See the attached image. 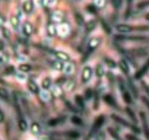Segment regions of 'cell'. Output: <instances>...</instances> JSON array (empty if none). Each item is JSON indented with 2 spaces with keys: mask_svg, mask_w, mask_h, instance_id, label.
Returning a JSON list of instances; mask_svg holds the SVG:
<instances>
[{
  "mask_svg": "<svg viewBox=\"0 0 149 140\" xmlns=\"http://www.w3.org/2000/svg\"><path fill=\"white\" fill-rule=\"evenodd\" d=\"M104 123V115H100L98 118H97V119L94 121V124L91 126V129L88 131V134H87V137L86 138V140H90L92 137H94L97 132H98V130L101 128L103 125Z\"/></svg>",
  "mask_w": 149,
  "mask_h": 140,
  "instance_id": "obj_1",
  "label": "cell"
},
{
  "mask_svg": "<svg viewBox=\"0 0 149 140\" xmlns=\"http://www.w3.org/2000/svg\"><path fill=\"white\" fill-rule=\"evenodd\" d=\"M140 117L142 121V125H143V132H144L145 137H146V139L149 140V125L147 118H146V113L143 112H140Z\"/></svg>",
  "mask_w": 149,
  "mask_h": 140,
  "instance_id": "obj_2",
  "label": "cell"
},
{
  "mask_svg": "<svg viewBox=\"0 0 149 140\" xmlns=\"http://www.w3.org/2000/svg\"><path fill=\"white\" fill-rule=\"evenodd\" d=\"M149 69V58H148L147 61H146L144 64H143V67L136 72V73L134 74V78L136 80H140V78H143L145 75L146 74V72L148 71Z\"/></svg>",
  "mask_w": 149,
  "mask_h": 140,
  "instance_id": "obj_3",
  "label": "cell"
},
{
  "mask_svg": "<svg viewBox=\"0 0 149 140\" xmlns=\"http://www.w3.org/2000/svg\"><path fill=\"white\" fill-rule=\"evenodd\" d=\"M92 75V69L90 67H85L84 68L82 72V81L84 82H86L91 79Z\"/></svg>",
  "mask_w": 149,
  "mask_h": 140,
  "instance_id": "obj_4",
  "label": "cell"
},
{
  "mask_svg": "<svg viewBox=\"0 0 149 140\" xmlns=\"http://www.w3.org/2000/svg\"><path fill=\"white\" fill-rule=\"evenodd\" d=\"M111 118L112 119L114 120L116 122L118 123L121 124V125H124V126L125 127H128V128H131V124H130L128 121H126L125 119H124V118H122L121 117H120L119 115H116V114H112Z\"/></svg>",
  "mask_w": 149,
  "mask_h": 140,
  "instance_id": "obj_5",
  "label": "cell"
},
{
  "mask_svg": "<svg viewBox=\"0 0 149 140\" xmlns=\"http://www.w3.org/2000/svg\"><path fill=\"white\" fill-rule=\"evenodd\" d=\"M70 32V27L67 24H61L57 28V33L61 36H66Z\"/></svg>",
  "mask_w": 149,
  "mask_h": 140,
  "instance_id": "obj_6",
  "label": "cell"
},
{
  "mask_svg": "<svg viewBox=\"0 0 149 140\" xmlns=\"http://www.w3.org/2000/svg\"><path fill=\"white\" fill-rule=\"evenodd\" d=\"M100 42H101V41H100V38H92V39L89 41V42H88V50H89L90 51H93L94 50H95L96 48L100 45Z\"/></svg>",
  "mask_w": 149,
  "mask_h": 140,
  "instance_id": "obj_7",
  "label": "cell"
},
{
  "mask_svg": "<svg viewBox=\"0 0 149 140\" xmlns=\"http://www.w3.org/2000/svg\"><path fill=\"white\" fill-rule=\"evenodd\" d=\"M134 27L127 24H118L116 26V29L121 33H129L134 30Z\"/></svg>",
  "mask_w": 149,
  "mask_h": 140,
  "instance_id": "obj_8",
  "label": "cell"
},
{
  "mask_svg": "<svg viewBox=\"0 0 149 140\" xmlns=\"http://www.w3.org/2000/svg\"><path fill=\"white\" fill-rule=\"evenodd\" d=\"M33 8H34V2L31 0L26 1L23 5V10L26 13H30L31 12H32Z\"/></svg>",
  "mask_w": 149,
  "mask_h": 140,
  "instance_id": "obj_9",
  "label": "cell"
},
{
  "mask_svg": "<svg viewBox=\"0 0 149 140\" xmlns=\"http://www.w3.org/2000/svg\"><path fill=\"white\" fill-rule=\"evenodd\" d=\"M55 55L58 59L61 60L62 61H69L70 59V57L68 54H67L66 53L63 52V51H56L55 53Z\"/></svg>",
  "mask_w": 149,
  "mask_h": 140,
  "instance_id": "obj_10",
  "label": "cell"
},
{
  "mask_svg": "<svg viewBox=\"0 0 149 140\" xmlns=\"http://www.w3.org/2000/svg\"><path fill=\"white\" fill-rule=\"evenodd\" d=\"M23 32L26 36L29 37L33 32V27L30 23L26 22L23 26Z\"/></svg>",
  "mask_w": 149,
  "mask_h": 140,
  "instance_id": "obj_11",
  "label": "cell"
},
{
  "mask_svg": "<svg viewBox=\"0 0 149 140\" xmlns=\"http://www.w3.org/2000/svg\"><path fill=\"white\" fill-rule=\"evenodd\" d=\"M63 134L66 136V137H69L70 139H78L81 137V134L77 131H65Z\"/></svg>",
  "mask_w": 149,
  "mask_h": 140,
  "instance_id": "obj_12",
  "label": "cell"
},
{
  "mask_svg": "<svg viewBox=\"0 0 149 140\" xmlns=\"http://www.w3.org/2000/svg\"><path fill=\"white\" fill-rule=\"evenodd\" d=\"M104 101L107 103L108 105L112 107H116L117 106V104H116V101L115 98L113 97L110 94H106V95L104 96Z\"/></svg>",
  "mask_w": 149,
  "mask_h": 140,
  "instance_id": "obj_13",
  "label": "cell"
},
{
  "mask_svg": "<svg viewBox=\"0 0 149 140\" xmlns=\"http://www.w3.org/2000/svg\"><path fill=\"white\" fill-rule=\"evenodd\" d=\"M118 65H119L121 70L124 74H128L130 72V67L125 60H121L118 63Z\"/></svg>",
  "mask_w": 149,
  "mask_h": 140,
  "instance_id": "obj_14",
  "label": "cell"
},
{
  "mask_svg": "<svg viewBox=\"0 0 149 140\" xmlns=\"http://www.w3.org/2000/svg\"><path fill=\"white\" fill-rule=\"evenodd\" d=\"M125 110H126V112H127V114L128 115V116L130 118V119H131L134 123H138V120H137V117H136V115H135V113L134 112V111H133L130 107H126Z\"/></svg>",
  "mask_w": 149,
  "mask_h": 140,
  "instance_id": "obj_15",
  "label": "cell"
},
{
  "mask_svg": "<svg viewBox=\"0 0 149 140\" xmlns=\"http://www.w3.org/2000/svg\"><path fill=\"white\" fill-rule=\"evenodd\" d=\"M63 17H64V14L61 11H55L53 12L52 15H51L52 20L56 22H60L61 21H62Z\"/></svg>",
  "mask_w": 149,
  "mask_h": 140,
  "instance_id": "obj_16",
  "label": "cell"
},
{
  "mask_svg": "<svg viewBox=\"0 0 149 140\" xmlns=\"http://www.w3.org/2000/svg\"><path fill=\"white\" fill-rule=\"evenodd\" d=\"M107 132H108V134H110V137L113 139L114 140H123L122 138L119 136V134H118L113 128L108 127V128H107Z\"/></svg>",
  "mask_w": 149,
  "mask_h": 140,
  "instance_id": "obj_17",
  "label": "cell"
},
{
  "mask_svg": "<svg viewBox=\"0 0 149 140\" xmlns=\"http://www.w3.org/2000/svg\"><path fill=\"white\" fill-rule=\"evenodd\" d=\"M28 88L29 89V91L31 92H32L33 94H38L40 91L39 88H38V85L34 82V81H29L28 82Z\"/></svg>",
  "mask_w": 149,
  "mask_h": 140,
  "instance_id": "obj_18",
  "label": "cell"
},
{
  "mask_svg": "<svg viewBox=\"0 0 149 140\" xmlns=\"http://www.w3.org/2000/svg\"><path fill=\"white\" fill-rule=\"evenodd\" d=\"M47 31L49 36L54 37L57 34V28L54 24H48V28H47Z\"/></svg>",
  "mask_w": 149,
  "mask_h": 140,
  "instance_id": "obj_19",
  "label": "cell"
},
{
  "mask_svg": "<svg viewBox=\"0 0 149 140\" xmlns=\"http://www.w3.org/2000/svg\"><path fill=\"white\" fill-rule=\"evenodd\" d=\"M31 131L33 135H38L40 132V126L37 122H34L31 125Z\"/></svg>",
  "mask_w": 149,
  "mask_h": 140,
  "instance_id": "obj_20",
  "label": "cell"
},
{
  "mask_svg": "<svg viewBox=\"0 0 149 140\" xmlns=\"http://www.w3.org/2000/svg\"><path fill=\"white\" fill-rule=\"evenodd\" d=\"M96 26H97L96 21L94 20H91V21H88L86 24V29L88 32H91L96 28Z\"/></svg>",
  "mask_w": 149,
  "mask_h": 140,
  "instance_id": "obj_21",
  "label": "cell"
},
{
  "mask_svg": "<svg viewBox=\"0 0 149 140\" xmlns=\"http://www.w3.org/2000/svg\"><path fill=\"white\" fill-rule=\"evenodd\" d=\"M0 97L5 101H9L10 96L8 90L5 88L0 87Z\"/></svg>",
  "mask_w": 149,
  "mask_h": 140,
  "instance_id": "obj_22",
  "label": "cell"
},
{
  "mask_svg": "<svg viewBox=\"0 0 149 140\" xmlns=\"http://www.w3.org/2000/svg\"><path fill=\"white\" fill-rule=\"evenodd\" d=\"M51 93L55 96H60L62 95V89L58 85H54L51 88Z\"/></svg>",
  "mask_w": 149,
  "mask_h": 140,
  "instance_id": "obj_23",
  "label": "cell"
},
{
  "mask_svg": "<svg viewBox=\"0 0 149 140\" xmlns=\"http://www.w3.org/2000/svg\"><path fill=\"white\" fill-rule=\"evenodd\" d=\"M74 101H75V103L77 104V105L79 106L80 107H84V100L81 95L74 96Z\"/></svg>",
  "mask_w": 149,
  "mask_h": 140,
  "instance_id": "obj_24",
  "label": "cell"
},
{
  "mask_svg": "<svg viewBox=\"0 0 149 140\" xmlns=\"http://www.w3.org/2000/svg\"><path fill=\"white\" fill-rule=\"evenodd\" d=\"M75 87V82L74 80H70L67 81L64 85V89L67 91H71Z\"/></svg>",
  "mask_w": 149,
  "mask_h": 140,
  "instance_id": "obj_25",
  "label": "cell"
},
{
  "mask_svg": "<svg viewBox=\"0 0 149 140\" xmlns=\"http://www.w3.org/2000/svg\"><path fill=\"white\" fill-rule=\"evenodd\" d=\"M53 68L55 70H56V71H61V70L64 69V67L61 61H56L53 63Z\"/></svg>",
  "mask_w": 149,
  "mask_h": 140,
  "instance_id": "obj_26",
  "label": "cell"
},
{
  "mask_svg": "<svg viewBox=\"0 0 149 140\" xmlns=\"http://www.w3.org/2000/svg\"><path fill=\"white\" fill-rule=\"evenodd\" d=\"M104 74V70L101 64H98L96 67V75L98 78H102Z\"/></svg>",
  "mask_w": 149,
  "mask_h": 140,
  "instance_id": "obj_27",
  "label": "cell"
},
{
  "mask_svg": "<svg viewBox=\"0 0 149 140\" xmlns=\"http://www.w3.org/2000/svg\"><path fill=\"white\" fill-rule=\"evenodd\" d=\"M51 80L50 78H45L42 82V87L44 90H48L51 87Z\"/></svg>",
  "mask_w": 149,
  "mask_h": 140,
  "instance_id": "obj_28",
  "label": "cell"
},
{
  "mask_svg": "<svg viewBox=\"0 0 149 140\" xmlns=\"http://www.w3.org/2000/svg\"><path fill=\"white\" fill-rule=\"evenodd\" d=\"M74 20L78 26H82L84 24V18L81 14L76 13L74 15Z\"/></svg>",
  "mask_w": 149,
  "mask_h": 140,
  "instance_id": "obj_29",
  "label": "cell"
},
{
  "mask_svg": "<svg viewBox=\"0 0 149 140\" xmlns=\"http://www.w3.org/2000/svg\"><path fill=\"white\" fill-rule=\"evenodd\" d=\"M18 127H19L20 130L21 131H26L28 128V124H27V122L25 120L21 119L18 122Z\"/></svg>",
  "mask_w": 149,
  "mask_h": 140,
  "instance_id": "obj_30",
  "label": "cell"
},
{
  "mask_svg": "<svg viewBox=\"0 0 149 140\" xmlns=\"http://www.w3.org/2000/svg\"><path fill=\"white\" fill-rule=\"evenodd\" d=\"M74 70V67L72 64H68L67 66H65L64 68V71L66 74L67 75H70V74L73 73Z\"/></svg>",
  "mask_w": 149,
  "mask_h": 140,
  "instance_id": "obj_31",
  "label": "cell"
},
{
  "mask_svg": "<svg viewBox=\"0 0 149 140\" xmlns=\"http://www.w3.org/2000/svg\"><path fill=\"white\" fill-rule=\"evenodd\" d=\"M10 24L13 28H17L19 26L20 21L17 16H12L10 18Z\"/></svg>",
  "mask_w": 149,
  "mask_h": 140,
  "instance_id": "obj_32",
  "label": "cell"
},
{
  "mask_svg": "<svg viewBox=\"0 0 149 140\" xmlns=\"http://www.w3.org/2000/svg\"><path fill=\"white\" fill-rule=\"evenodd\" d=\"M18 69L21 72H29L30 70H31V67L29 64H22L18 67Z\"/></svg>",
  "mask_w": 149,
  "mask_h": 140,
  "instance_id": "obj_33",
  "label": "cell"
},
{
  "mask_svg": "<svg viewBox=\"0 0 149 140\" xmlns=\"http://www.w3.org/2000/svg\"><path fill=\"white\" fill-rule=\"evenodd\" d=\"M40 97L44 101H49L51 98V94L46 90H43V91H40Z\"/></svg>",
  "mask_w": 149,
  "mask_h": 140,
  "instance_id": "obj_34",
  "label": "cell"
},
{
  "mask_svg": "<svg viewBox=\"0 0 149 140\" xmlns=\"http://www.w3.org/2000/svg\"><path fill=\"white\" fill-rule=\"evenodd\" d=\"M61 122V118H52V119L48 121V123L49 126L54 127V126H56V125H58Z\"/></svg>",
  "mask_w": 149,
  "mask_h": 140,
  "instance_id": "obj_35",
  "label": "cell"
},
{
  "mask_svg": "<svg viewBox=\"0 0 149 140\" xmlns=\"http://www.w3.org/2000/svg\"><path fill=\"white\" fill-rule=\"evenodd\" d=\"M71 121L73 124L76 125H82L83 121L81 118L78 116H72L71 118Z\"/></svg>",
  "mask_w": 149,
  "mask_h": 140,
  "instance_id": "obj_36",
  "label": "cell"
},
{
  "mask_svg": "<svg viewBox=\"0 0 149 140\" xmlns=\"http://www.w3.org/2000/svg\"><path fill=\"white\" fill-rule=\"evenodd\" d=\"M101 24H102V26L103 29H104V31H105L106 34H111L112 31H111V28H110V26H109L108 24L105 22V21H103V20H102Z\"/></svg>",
  "mask_w": 149,
  "mask_h": 140,
  "instance_id": "obj_37",
  "label": "cell"
},
{
  "mask_svg": "<svg viewBox=\"0 0 149 140\" xmlns=\"http://www.w3.org/2000/svg\"><path fill=\"white\" fill-rule=\"evenodd\" d=\"M104 61H105V64H107V66L108 67L111 69H113L116 67V63L113 61V60L110 59V58H105L104 59Z\"/></svg>",
  "mask_w": 149,
  "mask_h": 140,
  "instance_id": "obj_38",
  "label": "cell"
},
{
  "mask_svg": "<svg viewBox=\"0 0 149 140\" xmlns=\"http://www.w3.org/2000/svg\"><path fill=\"white\" fill-rule=\"evenodd\" d=\"M106 135L104 131H100V132L97 133L95 135V140H105Z\"/></svg>",
  "mask_w": 149,
  "mask_h": 140,
  "instance_id": "obj_39",
  "label": "cell"
},
{
  "mask_svg": "<svg viewBox=\"0 0 149 140\" xmlns=\"http://www.w3.org/2000/svg\"><path fill=\"white\" fill-rule=\"evenodd\" d=\"M107 4V2L104 1V0H97V1H95L94 2V5L95 7H97L99 8H104V6Z\"/></svg>",
  "mask_w": 149,
  "mask_h": 140,
  "instance_id": "obj_40",
  "label": "cell"
},
{
  "mask_svg": "<svg viewBox=\"0 0 149 140\" xmlns=\"http://www.w3.org/2000/svg\"><path fill=\"white\" fill-rule=\"evenodd\" d=\"M123 98H124V101L127 104H131L132 101L131 96H130V94L128 92H124L123 94Z\"/></svg>",
  "mask_w": 149,
  "mask_h": 140,
  "instance_id": "obj_41",
  "label": "cell"
},
{
  "mask_svg": "<svg viewBox=\"0 0 149 140\" xmlns=\"http://www.w3.org/2000/svg\"><path fill=\"white\" fill-rule=\"evenodd\" d=\"M93 95H94V94H93V91L92 89H91V88H88V89H86L85 91V98L86 100H90L91 98H92Z\"/></svg>",
  "mask_w": 149,
  "mask_h": 140,
  "instance_id": "obj_42",
  "label": "cell"
},
{
  "mask_svg": "<svg viewBox=\"0 0 149 140\" xmlns=\"http://www.w3.org/2000/svg\"><path fill=\"white\" fill-rule=\"evenodd\" d=\"M86 10L89 13L96 14L97 13V8L94 5H89L86 7Z\"/></svg>",
  "mask_w": 149,
  "mask_h": 140,
  "instance_id": "obj_43",
  "label": "cell"
},
{
  "mask_svg": "<svg viewBox=\"0 0 149 140\" xmlns=\"http://www.w3.org/2000/svg\"><path fill=\"white\" fill-rule=\"evenodd\" d=\"M122 1L121 0H112L111 1V3L112 5H113L114 8H119L121 6V5H122Z\"/></svg>",
  "mask_w": 149,
  "mask_h": 140,
  "instance_id": "obj_44",
  "label": "cell"
},
{
  "mask_svg": "<svg viewBox=\"0 0 149 140\" xmlns=\"http://www.w3.org/2000/svg\"><path fill=\"white\" fill-rule=\"evenodd\" d=\"M137 8L139 9H142V8H146V7L149 6V1H143V2H140L137 4Z\"/></svg>",
  "mask_w": 149,
  "mask_h": 140,
  "instance_id": "obj_45",
  "label": "cell"
},
{
  "mask_svg": "<svg viewBox=\"0 0 149 140\" xmlns=\"http://www.w3.org/2000/svg\"><path fill=\"white\" fill-rule=\"evenodd\" d=\"M129 83H130V88H131L132 91L133 95L134 96V97H135V98H137V88H135V86H134V84H133L132 82V81H130V82H129Z\"/></svg>",
  "mask_w": 149,
  "mask_h": 140,
  "instance_id": "obj_46",
  "label": "cell"
},
{
  "mask_svg": "<svg viewBox=\"0 0 149 140\" xmlns=\"http://www.w3.org/2000/svg\"><path fill=\"white\" fill-rule=\"evenodd\" d=\"M125 139L127 140H141L139 138H137L136 136L133 135L131 134H127L125 135Z\"/></svg>",
  "mask_w": 149,
  "mask_h": 140,
  "instance_id": "obj_47",
  "label": "cell"
},
{
  "mask_svg": "<svg viewBox=\"0 0 149 140\" xmlns=\"http://www.w3.org/2000/svg\"><path fill=\"white\" fill-rule=\"evenodd\" d=\"M2 34H3V36L7 39L10 38V31L7 28H2Z\"/></svg>",
  "mask_w": 149,
  "mask_h": 140,
  "instance_id": "obj_48",
  "label": "cell"
},
{
  "mask_svg": "<svg viewBox=\"0 0 149 140\" xmlns=\"http://www.w3.org/2000/svg\"><path fill=\"white\" fill-rule=\"evenodd\" d=\"M131 128L132 131L134 133H135V134H140V133H141V130H140V128L135 125H132L131 128Z\"/></svg>",
  "mask_w": 149,
  "mask_h": 140,
  "instance_id": "obj_49",
  "label": "cell"
},
{
  "mask_svg": "<svg viewBox=\"0 0 149 140\" xmlns=\"http://www.w3.org/2000/svg\"><path fill=\"white\" fill-rule=\"evenodd\" d=\"M141 85H143V88H144L145 91H146V94H147L148 95V96H149V85H148L147 83H146L144 81H143V82H141Z\"/></svg>",
  "mask_w": 149,
  "mask_h": 140,
  "instance_id": "obj_50",
  "label": "cell"
},
{
  "mask_svg": "<svg viewBox=\"0 0 149 140\" xmlns=\"http://www.w3.org/2000/svg\"><path fill=\"white\" fill-rule=\"evenodd\" d=\"M118 83H119V87H120V89H121V91H124L125 90V85H124V80H123L122 79H121V78H118Z\"/></svg>",
  "mask_w": 149,
  "mask_h": 140,
  "instance_id": "obj_51",
  "label": "cell"
},
{
  "mask_svg": "<svg viewBox=\"0 0 149 140\" xmlns=\"http://www.w3.org/2000/svg\"><path fill=\"white\" fill-rule=\"evenodd\" d=\"M16 77L18 79L20 80H26V75H24V74H21V73L17 74Z\"/></svg>",
  "mask_w": 149,
  "mask_h": 140,
  "instance_id": "obj_52",
  "label": "cell"
},
{
  "mask_svg": "<svg viewBox=\"0 0 149 140\" xmlns=\"http://www.w3.org/2000/svg\"><path fill=\"white\" fill-rule=\"evenodd\" d=\"M142 101H143V103H144L145 104H146V106L147 107L148 109L149 110V100L145 96H142Z\"/></svg>",
  "mask_w": 149,
  "mask_h": 140,
  "instance_id": "obj_53",
  "label": "cell"
},
{
  "mask_svg": "<svg viewBox=\"0 0 149 140\" xmlns=\"http://www.w3.org/2000/svg\"><path fill=\"white\" fill-rule=\"evenodd\" d=\"M14 72V67L13 66H10V67H8L6 69V73L7 74H10V73H12V72Z\"/></svg>",
  "mask_w": 149,
  "mask_h": 140,
  "instance_id": "obj_54",
  "label": "cell"
},
{
  "mask_svg": "<svg viewBox=\"0 0 149 140\" xmlns=\"http://www.w3.org/2000/svg\"><path fill=\"white\" fill-rule=\"evenodd\" d=\"M5 120V115H4L3 112L0 110V123H2Z\"/></svg>",
  "mask_w": 149,
  "mask_h": 140,
  "instance_id": "obj_55",
  "label": "cell"
},
{
  "mask_svg": "<svg viewBox=\"0 0 149 140\" xmlns=\"http://www.w3.org/2000/svg\"><path fill=\"white\" fill-rule=\"evenodd\" d=\"M5 22V18H4L3 16H2V15H0V26L2 25Z\"/></svg>",
  "mask_w": 149,
  "mask_h": 140,
  "instance_id": "obj_56",
  "label": "cell"
},
{
  "mask_svg": "<svg viewBox=\"0 0 149 140\" xmlns=\"http://www.w3.org/2000/svg\"><path fill=\"white\" fill-rule=\"evenodd\" d=\"M146 19L147 20V21H149V13H148L147 15H146Z\"/></svg>",
  "mask_w": 149,
  "mask_h": 140,
  "instance_id": "obj_57",
  "label": "cell"
}]
</instances>
